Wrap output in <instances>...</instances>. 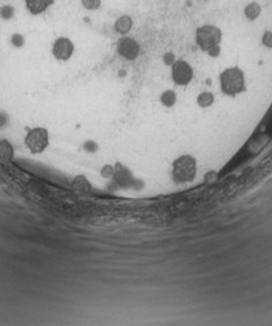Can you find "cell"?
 Returning a JSON list of instances; mask_svg holds the SVG:
<instances>
[{
    "label": "cell",
    "instance_id": "cell-15",
    "mask_svg": "<svg viewBox=\"0 0 272 326\" xmlns=\"http://www.w3.org/2000/svg\"><path fill=\"white\" fill-rule=\"evenodd\" d=\"M260 42H262V44L264 46V47L272 50V32H269V30H266V32H263Z\"/></svg>",
    "mask_w": 272,
    "mask_h": 326
},
{
    "label": "cell",
    "instance_id": "cell-18",
    "mask_svg": "<svg viewBox=\"0 0 272 326\" xmlns=\"http://www.w3.org/2000/svg\"><path fill=\"white\" fill-rule=\"evenodd\" d=\"M11 42H12L13 46H16V47H22L24 43H25V39H24V36H22L21 34H13Z\"/></svg>",
    "mask_w": 272,
    "mask_h": 326
},
{
    "label": "cell",
    "instance_id": "cell-10",
    "mask_svg": "<svg viewBox=\"0 0 272 326\" xmlns=\"http://www.w3.org/2000/svg\"><path fill=\"white\" fill-rule=\"evenodd\" d=\"M260 13H262V6L258 2H250L244 8V16L249 21H255L260 16Z\"/></svg>",
    "mask_w": 272,
    "mask_h": 326
},
{
    "label": "cell",
    "instance_id": "cell-3",
    "mask_svg": "<svg viewBox=\"0 0 272 326\" xmlns=\"http://www.w3.org/2000/svg\"><path fill=\"white\" fill-rule=\"evenodd\" d=\"M222 36L220 28L214 25H202L196 30V43L205 52L220 46Z\"/></svg>",
    "mask_w": 272,
    "mask_h": 326
},
{
    "label": "cell",
    "instance_id": "cell-4",
    "mask_svg": "<svg viewBox=\"0 0 272 326\" xmlns=\"http://www.w3.org/2000/svg\"><path fill=\"white\" fill-rule=\"evenodd\" d=\"M25 145L33 154H42L50 145V132L44 127H34L26 134Z\"/></svg>",
    "mask_w": 272,
    "mask_h": 326
},
{
    "label": "cell",
    "instance_id": "cell-8",
    "mask_svg": "<svg viewBox=\"0 0 272 326\" xmlns=\"http://www.w3.org/2000/svg\"><path fill=\"white\" fill-rule=\"evenodd\" d=\"M54 4L55 0H25L26 10L32 13L33 16H39Z\"/></svg>",
    "mask_w": 272,
    "mask_h": 326
},
{
    "label": "cell",
    "instance_id": "cell-5",
    "mask_svg": "<svg viewBox=\"0 0 272 326\" xmlns=\"http://www.w3.org/2000/svg\"><path fill=\"white\" fill-rule=\"evenodd\" d=\"M171 79L176 86H188L193 79V69L185 60H176L171 65Z\"/></svg>",
    "mask_w": 272,
    "mask_h": 326
},
{
    "label": "cell",
    "instance_id": "cell-2",
    "mask_svg": "<svg viewBox=\"0 0 272 326\" xmlns=\"http://www.w3.org/2000/svg\"><path fill=\"white\" fill-rule=\"evenodd\" d=\"M197 175V162L192 156L184 154L172 162L171 176L176 184H187Z\"/></svg>",
    "mask_w": 272,
    "mask_h": 326
},
{
    "label": "cell",
    "instance_id": "cell-6",
    "mask_svg": "<svg viewBox=\"0 0 272 326\" xmlns=\"http://www.w3.org/2000/svg\"><path fill=\"white\" fill-rule=\"evenodd\" d=\"M117 52L125 60L134 61L140 54V46L134 38L123 35L122 38H119L117 42Z\"/></svg>",
    "mask_w": 272,
    "mask_h": 326
},
{
    "label": "cell",
    "instance_id": "cell-22",
    "mask_svg": "<svg viewBox=\"0 0 272 326\" xmlns=\"http://www.w3.org/2000/svg\"><path fill=\"white\" fill-rule=\"evenodd\" d=\"M7 120H8V118H7L6 114H0V126L6 124Z\"/></svg>",
    "mask_w": 272,
    "mask_h": 326
},
{
    "label": "cell",
    "instance_id": "cell-12",
    "mask_svg": "<svg viewBox=\"0 0 272 326\" xmlns=\"http://www.w3.org/2000/svg\"><path fill=\"white\" fill-rule=\"evenodd\" d=\"M160 101L163 106L172 108L176 104V94L174 91H171V90H167V91L161 94Z\"/></svg>",
    "mask_w": 272,
    "mask_h": 326
},
{
    "label": "cell",
    "instance_id": "cell-20",
    "mask_svg": "<svg viewBox=\"0 0 272 326\" xmlns=\"http://www.w3.org/2000/svg\"><path fill=\"white\" fill-rule=\"evenodd\" d=\"M85 149L87 152H96L97 150V144L94 142H87L85 144Z\"/></svg>",
    "mask_w": 272,
    "mask_h": 326
},
{
    "label": "cell",
    "instance_id": "cell-21",
    "mask_svg": "<svg viewBox=\"0 0 272 326\" xmlns=\"http://www.w3.org/2000/svg\"><path fill=\"white\" fill-rule=\"evenodd\" d=\"M101 174H103L105 178H109V176L113 174V168L110 166H105V167H104L103 171H101Z\"/></svg>",
    "mask_w": 272,
    "mask_h": 326
},
{
    "label": "cell",
    "instance_id": "cell-13",
    "mask_svg": "<svg viewBox=\"0 0 272 326\" xmlns=\"http://www.w3.org/2000/svg\"><path fill=\"white\" fill-rule=\"evenodd\" d=\"M197 104L200 108H209L214 104V94L209 91L201 92L197 96Z\"/></svg>",
    "mask_w": 272,
    "mask_h": 326
},
{
    "label": "cell",
    "instance_id": "cell-16",
    "mask_svg": "<svg viewBox=\"0 0 272 326\" xmlns=\"http://www.w3.org/2000/svg\"><path fill=\"white\" fill-rule=\"evenodd\" d=\"M13 14H15V10L11 6H6L0 10V16L4 20H11L13 17Z\"/></svg>",
    "mask_w": 272,
    "mask_h": 326
},
{
    "label": "cell",
    "instance_id": "cell-17",
    "mask_svg": "<svg viewBox=\"0 0 272 326\" xmlns=\"http://www.w3.org/2000/svg\"><path fill=\"white\" fill-rule=\"evenodd\" d=\"M162 60H163V62H165V65L171 66L172 64H174V62H175V61H176L175 54H172V52H166V54H163Z\"/></svg>",
    "mask_w": 272,
    "mask_h": 326
},
{
    "label": "cell",
    "instance_id": "cell-14",
    "mask_svg": "<svg viewBox=\"0 0 272 326\" xmlns=\"http://www.w3.org/2000/svg\"><path fill=\"white\" fill-rule=\"evenodd\" d=\"M82 6L87 10H96L101 6V0H82Z\"/></svg>",
    "mask_w": 272,
    "mask_h": 326
},
{
    "label": "cell",
    "instance_id": "cell-11",
    "mask_svg": "<svg viewBox=\"0 0 272 326\" xmlns=\"http://www.w3.org/2000/svg\"><path fill=\"white\" fill-rule=\"evenodd\" d=\"M13 156H15V150H13L12 144L7 140H2L0 142V160L4 162H10L12 160Z\"/></svg>",
    "mask_w": 272,
    "mask_h": 326
},
{
    "label": "cell",
    "instance_id": "cell-1",
    "mask_svg": "<svg viewBox=\"0 0 272 326\" xmlns=\"http://www.w3.org/2000/svg\"><path fill=\"white\" fill-rule=\"evenodd\" d=\"M222 92L227 96H237L246 90L244 72L237 66H231L223 70L219 76Z\"/></svg>",
    "mask_w": 272,
    "mask_h": 326
},
{
    "label": "cell",
    "instance_id": "cell-19",
    "mask_svg": "<svg viewBox=\"0 0 272 326\" xmlns=\"http://www.w3.org/2000/svg\"><path fill=\"white\" fill-rule=\"evenodd\" d=\"M220 52H222V48H220V46H216V47L211 48L210 50H207V54H209L210 57H218L219 54H220Z\"/></svg>",
    "mask_w": 272,
    "mask_h": 326
},
{
    "label": "cell",
    "instance_id": "cell-7",
    "mask_svg": "<svg viewBox=\"0 0 272 326\" xmlns=\"http://www.w3.org/2000/svg\"><path fill=\"white\" fill-rule=\"evenodd\" d=\"M74 43L72 39L66 38V36H60L54 42L52 46V54L56 60L59 61H68L72 58L73 54H74Z\"/></svg>",
    "mask_w": 272,
    "mask_h": 326
},
{
    "label": "cell",
    "instance_id": "cell-9",
    "mask_svg": "<svg viewBox=\"0 0 272 326\" xmlns=\"http://www.w3.org/2000/svg\"><path fill=\"white\" fill-rule=\"evenodd\" d=\"M132 26H134V21H132L131 16L128 14H122L121 17L116 20V24H114V30L116 32L121 35H126L131 32Z\"/></svg>",
    "mask_w": 272,
    "mask_h": 326
}]
</instances>
